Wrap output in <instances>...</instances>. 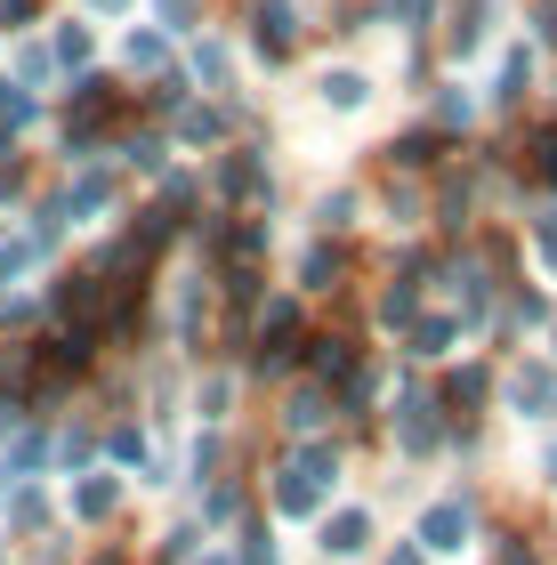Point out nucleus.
Instances as JSON below:
<instances>
[{
    "instance_id": "obj_7",
    "label": "nucleus",
    "mask_w": 557,
    "mask_h": 565,
    "mask_svg": "<svg viewBox=\"0 0 557 565\" xmlns=\"http://www.w3.org/2000/svg\"><path fill=\"white\" fill-rule=\"evenodd\" d=\"M114 501H121V484H106V477H89L82 493H73V509H82V518H114Z\"/></svg>"
},
{
    "instance_id": "obj_15",
    "label": "nucleus",
    "mask_w": 557,
    "mask_h": 565,
    "mask_svg": "<svg viewBox=\"0 0 557 565\" xmlns=\"http://www.w3.org/2000/svg\"><path fill=\"white\" fill-rule=\"evenodd\" d=\"M243 565H275V550H267V533H250V557Z\"/></svg>"
},
{
    "instance_id": "obj_16",
    "label": "nucleus",
    "mask_w": 557,
    "mask_h": 565,
    "mask_svg": "<svg viewBox=\"0 0 557 565\" xmlns=\"http://www.w3.org/2000/svg\"><path fill=\"white\" fill-rule=\"evenodd\" d=\"M388 565H428V557H420V550H396V557H388Z\"/></svg>"
},
{
    "instance_id": "obj_11",
    "label": "nucleus",
    "mask_w": 557,
    "mask_h": 565,
    "mask_svg": "<svg viewBox=\"0 0 557 565\" xmlns=\"http://www.w3.org/2000/svg\"><path fill=\"white\" fill-rule=\"evenodd\" d=\"M525 73H534V65H525V49H517V57H510V65H501V89H493V97H501V106H510V97L525 89Z\"/></svg>"
},
{
    "instance_id": "obj_9",
    "label": "nucleus",
    "mask_w": 557,
    "mask_h": 565,
    "mask_svg": "<svg viewBox=\"0 0 557 565\" xmlns=\"http://www.w3.org/2000/svg\"><path fill=\"white\" fill-rule=\"evenodd\" d=\"M299 275H308V291H332V275H340V250H308V267H299Z\"/></svg>"
},
{
    "instance_id": "obj_5",
    "label": "nucleus",
    "mask_w": 557,
    "mask_h": 565,
    "mask_svg": "<svg viewBox=\"0 0 557 565\" xmlns=\"http://www.w3.org/2000/svg\"><path fill=\"white\" fill-rule=\"evenodd\" d=\"M510 396H517V413H549V396H557V380L534 364V372H517L510 380Z\"/></svg>"
},
{
    "instance_id": "obj_13",
    "label": "nucleus",
    "mask_w": 557,
    "mask_h": 565,
    "mask_svg": "<svg viewBox=\"0 0 557 565\" xmlns=\"http://www.w3.org/2000/svg\"><path fill=\"white\" fill-rule=\"evenodd\" d=\"M315 372H347V340H315Z\"/></svg>"
},
{
    "instance_id": "obj_14",
    "label": "nucleus",
    "mask_w": 557,
    "mask_h": 565,
    "mask_svg": "<svg viewBox=\"0 0 557 565\" xmlns=\"http://www.w3.org/2000/svg\"><path fill=\"white\" fill-rule=\"evenodd\" d=\"M444 340H452V323H420V331H413V348H420V355H437Z\"/></svg>"
},
{
    "instance_id": "obj_17",
    "label": "nucleus",
    "mask_w": 557,
    "mask_h": 565,
    "mask_svg": "<svg viewBox=\"0 0 557 565\" xmlns=\"http://www.w3.org/2000/svg\"><path fill=\"white\" fill-rule=\"evenodd\" d=\"M549 484H557V445H549Z\"/></svg>"
},
{
    "instance_id": "obj_6",
    "label": "nucleus",
    "mask_w": 557,
    "mask_h": 565,
    "mask_svg": "<svg viewBox=\"0 0 557 565\" xmlns=\"http://www.w3.org/2000/svg\"><path fill=\"white\" fill-rule=\"evenodd\" d=\"M259 49H291V0H259Z\"/></svg>"
},
{
    "instance_id": "obj_4",
    "label": "nucleus",
    "mask_w": 557,
    "mask_h": 565,
    "mask_svg": "<svg viewBox=\"0 0 557 565\" xmlns=\"http://www.w3.org/2000/svg\"><path fill=\"white\" fill-rule=\"evenodd\" d=\"M396 436H404V452H428V445H437V420H428V404H420V396H404Z\"/></svg>"
},
{
    "instance_id": "obj_10",
    "label": "nucleus",
    "mask_w": 557,
    "mask_h": 565,
    "mask_svg": "<svg viewBox=\"0 0 557 565\" xmlns=\"http://www.w3.org/2000/svg\"><path fill=\"white\" fill-rule=\"evenodd\" d=\"M283 420H291V428H323V396H315V388H308V396H291V404H283Z\"/></svg>"
},
{
    "instance_id": "obj_1",
    "label": "nucleus",
    "mask_w": 557,
    "mask_h": 565,
    "mask_svg": "<svg viewBox=\"0 0 557 565\" xmlns=\"http://www.w3.org/2000/svg\"><path fill=\"white\" fill-rule=\"evenodd\" d=\"M332 477H340V460H332V452H299L291 469H283V484H275V501H283L291 518H308V509L332 493Z\"/></svg>"
},
{
    "instance_id": "obj_3",
    "label": "nucleus",
    "mask_w": 557,
    "mask_h": 565,
    "mask_svg": "<svg viewBox=\"0 0 557 565\" xmlns=\"http://www.w3.org/2000/svg\"><path fill=\"white\" fill-rule=\"evenodd\" d=\"M364 542H372V518H364V509H340V518L323 525V550H332V557H356Z\"/></svg>"
},
{
    "instance_id": "obj_12",
    "label": "nucleus",
    "mask_w": 557,
    "mask_h": 565,
    "mask_svg": "<svg viewBox=\"0 0 557 565\" xmlns=\"http://www.w3.org/2000/svg\"><path fill=\"white\" fill-rule=\"evenodd\" d=\"M347 211H356V194H323V202H315L323 226H347Z\"/></svg>"
},
{
    "instance_id": "obj_2",
    "label": "nucleus",
    "mask_w": 557,
    "mask_h": 565,
    "mask_svg": "<svg viewBox=\"0 0 557 565\" xmlns=\"http://www.w3.org/2000/svg\"><path fill=\"white\" fill-rule=\"evenodd\" d=\"M469 542V501H437L420 518V550H461Z\"/></svg>"
},
{
    "instance_id": "obj_8",
    "label": "nucleus",
    "mask_w": 557,
    "mask_h": 565,
    "mask_svg": "<svg viewBox=\"0 0 557 565\" xmlns=\"http://www.w3.org/2000/svg\"><path fill=\"white\" fill-rule=\"evenodd\" d=\"M323 106H364V73H323Z\"/></svg>"
},
{
    "instance_id": "obj_18",
    "label": "nucleus",
    "mask_w": 557,
    "mask_h": 565,
    "mask_svg": "<svg viewBox=\"0 0 557 565\" xmlns=\"http://www.w3.org/2000/svg\"><path fill=\"white\" fill-rule=\"evenodd\" d=\"M202 565H218V557H202Z\"/></svg>"
}]
</instances>
